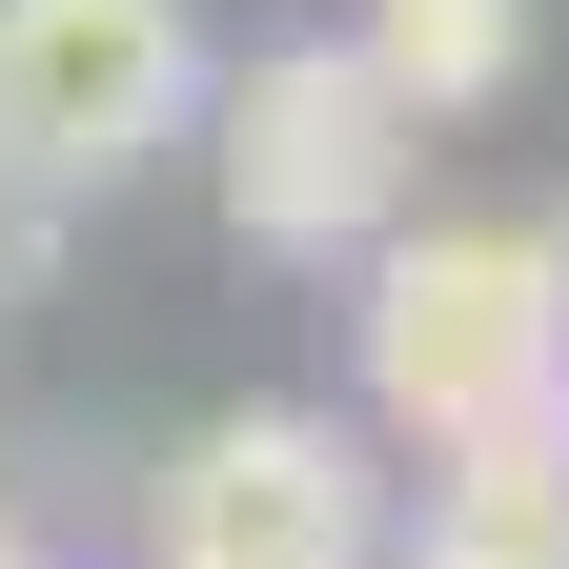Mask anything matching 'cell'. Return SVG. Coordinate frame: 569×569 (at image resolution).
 Segmentation results:
<instances>
[{"instance_id": "obj_4", "label": "cell", "mask_w": 569, "mask_h": 569, "mask_svg": "<svg viewBox=\"0 0 569 569\" xmlns=\"http://www.w3.org/2000/svg\"><path fill=\"white\" fill-rule=\"evenodd\" d=\"M224 122V61H203V0H0V142L61 203H122L163 142Z\"/></svg>"}, {"instance_id": "obj_5", "label": "cell", "mask_w": 569, "mask_h": 569, "mask_svg": "<svg viewBox=\"0 0 569 569\" xmlns=\"http://www.w3.org/2000/svg\"><path fill=\"white\" fill-rule=\"evenodd\" d=\"M407 569H569V427H488L407 488Z\"/></svg>"}, {"instance_id": "obj_1", "label": "cell", "mask_w": 569, "mask_h": 569, "mask_svg": "<svg viewBox=\"0 0 569 569\" xmlns=\"http://www.w3.org/2000/svg\"><path fill=\"white\" fill-rule=\"evenodd\" d=\"M346 407L427 468L488 427H569V224H407L346 306Z\"/></svg>"}, {"instance_id": "obj_2", "label": "cell", "mask_w": 569, "mask_h": 569, "mask_svg": "<svg viewBox=\"0 0 569 569\" xmlns=\"http://www.w3.org/2000/svg\"><path fill=\"white\" fill-rule=\"evenodd\" d=\"M203 183H224V244L244 264H346L367 284L407 244V183H427V102L346 41H264L224 61V122H203Z\"/></svg>"}, {"instance_id": "obj_3", "label": "cell", "mask_w": 569, "mask_h": 569, "mask_svg": "<svg viewBox=\"0 0 569 569\" xmlns=\"http://www.w3.org/2000/svg\"><path fill=\"white\" fill-rule=\"evenodd\" d=\"M142 569H407V488L367 407H203L142 468Z\"/></svg>"}, {"instance_id": "obj_7", "label": "cell", "mask_w": 569, "mask_h": 569, "mask_svg": "<svg viewBox=\"0 0 569 569\" xmlns=\"http://www.w3.org/2000/svg\"><path fill=\"white\" fill-rule=\"evenodd\" d=\"M61 264V183H21V142H0V306Z\"/></svg>"}, {"instance_id": "obj_6", "label": "cell", "mask_w": 569, "mask_h": 569, "mask_svg": "<svg viewBox=\"0 0 569 569\" xmlns=\"http://www.w3.org/2000/svg\"><path fill=\"white\" fill-rule=\"evenodd\" d=\"M367 61H387L427 122H468V102L529 82V0H367Z\"/></svg>"}, {"instance_id": "obj_8", "label": "cell", "mask_w": 569, "mask_h": 569, "mask_svg": "<svg viewBox=\"0 0 569 569\" xmlns=\"http://www.w3.org/2000/svg\"><path fill=\"white\" fill-rule=\"evenodd\" d=\"M0 569H61V549H41V529H21V509H0Z\"/></svg>"}]
</instances>
